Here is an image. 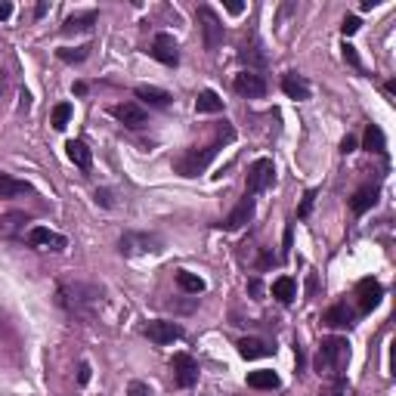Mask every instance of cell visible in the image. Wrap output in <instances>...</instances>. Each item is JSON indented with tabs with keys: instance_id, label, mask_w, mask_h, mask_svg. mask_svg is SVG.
I'll return each mask as SVG.
<instances>
[{
	"instance_id": "27",
	"label": "cell",
	"mask_w": 396,
	"mask_h": 396,
	"mask_svg": "<svg viewBox=\"0 0 396 396\" xmlns=\"http://www.w3.org/2000/svg\"><path fill=\"white\" fill-rule=\"evenodd\" d=\"M177 285L183 288L186 294H196V298H198L201 291H205V279L196 276V272H186V270H179V272H177Z\"/></svg>"
},
{
	"instance_id": "31",
	"label": "cell",
	"mask_w": 396,
	"mask_h": 396,
	"mask_svg": "<svg viewBox=\"0 0 396 396\" xmlns=\"http://www.w3.org/2000/svg\"><path fill=\"white\" fill-rule=\"evenodd\" d=\"M90 56V47H75V50H59L62 62H84Z\"/></svg>"
},
{
	"instance_id": "34",
	"label": "cell",
	"mask_w": 396,
	"mask_h": 396,
	"mask_svg": "<svg viewBox=\"0 0 396 396\" xmlns=\"http://www.w3.org/2000/svg\"><path fill=\"white\" fill-rule=\"evenodd\" d=\"M344 59H347V62H350L353 68H359V56H356V47L344 44Z\"/></svg>"
},
{
	"instance_id": "24",
	"label": "cell",
	"mask_w": 396,
	"mask_h": 396,
	"mask_svg": "<svg viewBox=\"0 0 396 396\" xmlns=\"http://www.w3.org/2000/svg\"><path fill=\"white\" fill-rule=\"evenodd\" d=\"M272 298H276L279 304H291V300L298 298V285H294V279L279 276L276 282H272Z\"/></svg>"
},
{
	"instance_id": "22",
	"label": "cell",
	"mask_w": 396,
	"mask_h": 396,
	"mask_svg": "<svg viewBox=\"0 0 396 396\" xmlns=\"http://www.w3.org/2000/svg\"><path fill=\"white\" fill-rule=\"evenodd\" d=\"M239 353L242 359H261V356H270L272 347L266 341H261V337H244V341H239Z\"/></svg>"
},
{
	"instance_id": "14",
	"label": "cell",
	"mask_w": 396,
	"mask_h": 396,
	"mask_svg": "<svg viewBox=\"0 0 396 396\" xmlns=\"http://www.w3.org/2000/svg\"><path fill=\"white\" fill-rule=\"evenodd\" d=\"M251 217H254V198L244 196L239 205L233 207V214H229V217L220 223V229H226V233H235V229H242L244 223H251Z\"/></svg>"
},
{
	"instance_id": "26",
	"label": "cell",
	"mask_w": 396,
	"mask_h": 396,
	"mask_svg": "<svg viewBox=\"0 0 396 396\" xmlns=\"http://www.w3.org/2000/svg\"><path fill=\"white\" fill-rule=\"evenodd\" d=\"M220 109H223V99H220L214 90H201V93H198L196 112H201V115H217Z\"/></svg>"
},
{
	"instance_id": "9",
	"label": "cell",
	"mask_w": 396,
	"mask_h": 396,
	"mask_svg": "<svg viewBox=\"0 0 396 396\" xmlns=\"http://www.w3.org/2000/svg\"><path fill=\"white\" fill-rule=\"evenodd\" d=\"M112 115L121 121L124 127H131V131H142V127L149 124V115L142 105H136V103H118L112 109Z\"/></svg>"
},
{
	"instance_id": "41",
	"label": "cell",
	"mask_w": 396,
	"mask_h": 396,
	"mask_svg": "<svg viewBox=\"0 0 396 396\" xmlns=\"http://www.w3.org/2000/svg\"><path fill=\"white\" fill-rule=\"evenodd\" d=\"M3 90H6V75L0 71V93H3Z\"/></svg>"
},
{
	"instance_id": "40",
	"label": "cell",
	"mask_w": 396,
	"mask_h": 396,
	"mask_svg": "<svg viewBox=\"0 0 396 396\" xmlns=\"http://www.w3.org/2000/svg\"><path fill=\"white\" fill-rule=\"evenodd\" d=\"M226 10H229V13H235V16H239V13L244 10V3H239V0H229V3H226Z\"/></svg>"
},
{
	"instance_id": "36",
	"label": "cell",
	"mask_w": 396,
	"mask_h": 396,
	"mask_svg": "<svg viewBox=\"0 0 396 396\" xmlns=\"http://www.w3.org/2000/svg\"><path fill=\"white\" fill-rule=\"evenodd\" d=\"M313 198H316V192L309 189V192H307V198H304V205H300V211H298L300 217H307V214H309V207H313Z\"/></svg>"
},
{
	"instance_id": "6",
	"label": "cell",
	"mask_w": 396,
	"mask_h": 396,
	"mask_svg": "<svg viewBox=\"0 0 396 396\" xmlns=\"http://www.w3.org/2000/svg\"><path fill=\"white\" fill-rule=\"evenodd\" d=\"M272 179H276V164L270 158H257L248 168V196H257V192L270 189Z\"/></svg>"
},
{
	"instance_id": "20",
	"label": "cell",
	"mask_w": 396,
	"mask_h": 396,
	"mask_svg": "<svg viewBox=\"0 0 396 396\" xmlns=\"http://www.w3.org/2000/svg\"><path fill=\"white\" fill-rule=\"evenodd\" d=\"M25 223H28V217L22 211L3 214V217H0V239H16V235L25 229Z\"/></svg>"
},
{
	"instance_id": "35",
	"label": "cell",
	"mask_w": 396,
	"mask_h": 396,
	"mask_svg": "<svg viewBox=\"0 0 396 396\" xmlns=\"http://www.w3.org/2000/svg\"><path fill=\"white\" fill-rule=\"evenodd\" d=\"M96 201H99L103 207H115V198H112L109 189H99V192H96Z\"/></svg>"
},
{
	"instance_id": "21",
	"label": "cell",
	"mask_w": 396,
	"mask_h": 396,
	"mask_svg": "<svg viewBox=\"0 0 396 396\" xmlns=\"http://www.w3.org/2000/svg\"><path fill=\"white\" fill-rule=\"evenodd\" d=\"M136 96H140L142 103L155 105V109H168V105H170V93L158 90V87H149V84H140V87H136Z\"/></svg>"
},
{
	"instance_id": "5",
	"label": "cell",
	"mask_w": 396,
	"mask_h": 396,
	"mask_svg": "<svg viewBox=\"0 0 396 396\" xmlns=\"http://www.w3.org/2000/svg\"><path fill=\"white\" fill-rule=\"evenodd\" d=\"M118 251L124 257H136V254H149V251H161V239L149 233H124L118 242Z\"/></svg>"
},
{
	"instance_id": "13",
	"label": "cell",
	"mask_w": 396,
	"mask_h": 396,
	"mask_svg": "<svg viewBox=\"0 0 396 396\" xmlns=\"http://www.w3.org/2000/svg\"><path fill=\"white\" fill-rule=\"evenodd\" d=\"M149 53L155 56L158 62H164V66H177L179 62V50H177V41L170 38V34H155V41H152V50Z\"/></svg>"
},
{
	"instance_id": "38",
	"label": "cell",
	"mask_w": 396,
	"mask_h": 396,
	"mask_svg": "<svg viewBox=\"0 0 396 396\" xmlns=\"http://www.w3.org/2000/svg\"><path fill=\"white\" fill-rule=\"evenodd\" d=\"M10 16H13V3H10V0H0V22L10 19Z\"/></svg>"
},
{
	"instance_id": "16",
	"label": "cell",
	"mask_w": 396,
	"mask_h": 396,
	"mask_svg": "<svg viewBox=\"0 0 396 396\" xmlns=\"http://www.w3.org/2000/svg\"><path fill=\"white\" fill-rule=\"evenodd\" d=\"M322 322H325L328 328H350L353 325V309L347 304H335L322 313Z\"/></svg>"
},
{
	"instance_id": "7",
	"label": "cell",
	"mask_w": 396,
	"mask_h": 396,
	"mask_svg": "<svg viewBox=\"0 0 396 396\" xmlns=\"http://www.w3.org/2000/svg\"><path fill=\"white\" fill-rule=\"evenodd\" d=\"M170 372H174V384L183 387V390L198 384V362L189 353H177V356L170 359Z\"/></svg>"
},
{
	"instance_id": "4",
	"label": "cell",
	"mask_w": 396,
	"mask_h": 396,
	"mask_svg": "<svg viewBox=\"0 0 396 396\" xmlns=\"http://www.w3.org/2000/svg\"><path fill=\"white\" fill-rule=\"evenodd\" d=\"M198 28H201V41H205L207 53H217L223 44V22L217 19V13L211 6H198Z\"/></svg>"
},
{
	"instance_id": "25",
	"label": "cell",
	"mask_w": 396,
	"mask_h": 396,
	"mask_svg": "<svg viewBox=\"0 0 396 396\" xmlns=\"http://www.w3.org/2000/svg\"><path fill=\"white\" fill-rule=\"evenodd\" d=\"M282 384L279 381V374L276 372H251L248 374V387H254V390H276V387Z\"/></svg>"
},
{
	"instance_id": "2",
	"label": "cell",
	"mask_w": 396,
	"mask_h": 396,
	"mask_svg": "<svg viewBox=\"0 0 396 396\" xmlns=\"http://www.w3.org/2000/svg\"><path fill=\"white\" fill-rule=\"evenodd\" d=\"M347 362H350L347 341H341V337H325L319 347V356H316V372L325 374V378H337Z\"/></svg>"
},
{
	"instance_id": "19",
	"label": "cell",
	"mask_w": 396,
	"mask_h": 396,
	"mask_svg": "<svg viewBox=\"0 0 396 396\" xmlns=\"http://www.w3.org/2000/svg\"><path fill=\"white\" fill-rule=\"evenodd\" d=\"M31 186L25 179H16L13 174H0V198H16V196H31Z\"/></svg>"
},
{
	"instance_id": "30",
	"label": "cell",
	"mask_w": 396,
	"mask_h": 396,
	"mask_svg": "<svg viewBox=\"0 0 396 396\" xmlns=\"http://www.w3.org/2000/svg\"><path fill=\"white\" fill-rule=\"evenodd\" d=\"M242 59H244V62H251V66H263L266 56L261 53V47H257V44H251V47L244 44V47H242Z\"/></svg>"
},
{
	"instance_id": "33",
	"label": "cell",
	"mask_w": 396,
	"mask_h": 396,
	"mask_svg": "<svg viewBox=\"0 0 396 396\" xmlns=\"http://www.w3.org/2000/svg\"><path fill=\"white\" fill-rule=\"evenodd\" d=\"M341 31H344V38L356 34V31H359V19H356V16H347V19H344V25H341Z\"/></svg>"
},
{
	"instance_id": "1",
	"label": "cell",
	"mask_w": 396,
	"mask_h": 396,
	"mask_svg": "<svg viewBox=\"0 0 396 396\" xmlns=\"http://www.w3.org/2000/svg\"><path fill=\"white\" fill-rule=\"evenodd\" d=\"M56 298H59V307L68 309L71 316L90 319V316L103 307V288L93 285V282H62Z\"/></svg>"
},
{
	"instance_id": "10",
	"label": "cell",
	"mask_w": 396,
	"mask_h": 396,
	"mask_svg": "<svg viewBox=\"0 0 396 396\" xmlns=\"http://www.w3.org/2000/svg\"><path fill=\"white\" fill-rule=\"evenodd\" d=\"M233 87H235V93H239V96H248V99H261L263 93H266V81L261 75H257V71H239V75H235V81H233Z\"/></svg>"
},
{
	"instance_id": "37",
	"label": "cell",
	"mask_w": 396,
	"mask_h": 396,
	"mask_svg": "<svg viewBox=\"0 0 396 396\" xmlns=\"http://www.w3.org/2000/svg\"><path fill=\"white\" fill-rule=\"evenodd\" d=\"M87 381H90V365L81 362L78 365V384H87Z\"/></svg>"
},
{
	"instance_id": "18",
	"label": "cell",
	"mask_w": 396,
	"mask_h": 396,
	"mask_svg": "<svg viewBox=\"0 0 396 396\" xmlns=\"http://www.w3.org/2000/svg\"><path fill=\"white\" fill-rule=\"evenodd\" d=\"M282 90L291 99H309V84H307L304 75H298V71H288L282 78Z\"/></svg>"
},
{
	"instance_id": "29",
	"label": "cell",
	"mask_w": 396,
	"mask_h": 396,
	"mask_svg": "<svg viewBox=\"0 0 396 396\" xmlns=\"http://www.w3.org/2000/svg\"><path fill=\"white\" fill-rule=\"evenodd\" d=\"M68 118H71V105H68V103H59V105L53 109V115H50V124H53L56 131H66Z\"/></svg>"
},
{
	"instance_id": "3",
	"label": "cell",
	"mask_w": 396,
	"mask_h": 396,
	"mask_svg": "<svg viewBox=\"0 0 396 396\" xmlns=\"http://www.w3.org/2000/svg\"><path fill=\"white\" fill-rule=\"evenodd\" d=\"M217 152H220V140L205 149H189V152H183L174 161V168H177V174H183V177H198V174H205V168L214 161Z\"/></svg>"
},
{
	"instance_id": "8",
	"label": "cell",
	"mask_w": 396,
	"mask_h": 396,
	"mask_svg": "<svg viewBox=\"0 0 396 396\" xmlns=\"http://www.w3.org/2000/svg\"><path fill=\"white\" fill-rule=\"evenodd\" d=\"M28 244H31V248L59 254V251L68 248V239H66V235H59V233H53V229H47V226H34L31 233H28Z\"/></svg>"
},
{
	"instance_id": "17",
	"label": "cell",
	"mask_w": 396,
	"mask_h": 396,
	"mask_svg": "<svg viewBox=\"0 0 396 396\" xmlns=\"http://www.w3.org/2000/svg\"><path fill=\"white\" fill-rule=\"evenodd\" d=\"M66 152H68V158H71V164H75V168H81V170H90L93 168V152L87 149V142L68 140L66 142Z\"/></svg>"
},
{
	"instance_id": "11",
	"label": "cell",
	"mask_w": 396,
	"mask_h": 396,
	"mask_svg": "<svg viewBox=\"0 0 396 396\" xmlns=\"http://www.w3.org/2000/svg\"><path fill=\"white\" fill-rule=\"evenodd\" d=\"M356 298H359V309H362V313H372V309L381 304V298H384V288H381L378 279H359Z\"/></svg>"
},
{
	"instance_id": "23",
	"label": "cell",
	"mask_w": 396,
	"mask_h": 396,
	"mask_svg": "<svg viewBox=\"0 0 396 396\" xmlns=\"http://www.w3.org/2000/svg\"><path fill=\"white\" fill-rule=\"evenodd\" d=\"M374 201H378V186H362V189L350 198V207H353V214H365Z\"/></svg>"
},
{
	"instance_id": "32",
	"label": "cell",
	"mask_w": 396,
	"mask_h": 396,
	"mask_svg": "<svg viewBox=\"0 0 396 396\" xmlns=\"http://www.w3.org/2000/svg\"><path fill=\"white\" fill-rule=\"evenodd\" d=\"M127 396H152V390H149V384H142V381H133V384L127 387Z\"/></svg>"
},
{
	"instance_id": "39",
	"label": "cell",
	"mask_w": 396,
	"mask_h": 396,
	"mask_svg": "<svg viewBox=\"0 0 396 396\" xmlns=\"http://www.w3.org/2000/svg\"><path fill=\"white\" fill-rule=\"evenodd\" d=\"M341 152L344 155H350V152H356V140H353V136H347V140L341 142Z\"/></svg>"
},
{
	"instance_id": "28",
	"label": "cell",
	"mask_w": 396,
	"mask_h": 396,
	"mask_svg": "<svg viewBox=\"0 0 396 396\" xmlns=\"http://www.w3.org/2000/svg\"><path fill=\"white\" fill-rule=\"evenodd\" d=\"M365 149L374 155H384L387 152V142H384V133H381L378 124H369L365 127Z\"/></svg>"
},
{
	"instance_id": "12",
	"label": "cell",
	"mask_w": 396,
	"mask_h": 396,
	"mask_svg": "<svg viewBox=\"0 0 396 396\" xmlns=\"http://www.w3.org/2000/svg\"><path fill=\"white\" fill-rule=\"evenodd\" d=\"M146 337L155 344H174L183 337V328L177 325V322H168V319H155L146 325Z\"/></svg>"
},
{
	"instance_id": "15",
	"label": "cell",
	"mask_w": 396,
	"mask_h": 396,
	"mask_svg": "<svg viewBox=\"0 0 396 396\" xmlns=\"http://www.w3.org/2000/svg\"><path fill=\"white\" fill-rule=\"evenodd\" d=\"M96 10H87V13H75V16H68L66 22H62V34H87L93 31V25H96Z\"/></svg>"
}]
</instances>
